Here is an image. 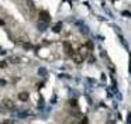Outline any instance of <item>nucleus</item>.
Listing matches in <instances>:
<instances>
[{
	"label": "nucleus",
	"instance_id": "1",
	"mask_svg": "<svg viewBox=\"0 0 131 124\" xmlns=\"http://www.w3.org/2000/svg\"><path fill=\"white\" fill-rule=\"evenodd\" d=\"M3 106H4V109H7V110H14V109H16L14 102L10 100V99H4V100H3Z\"/></svg>",
	"mask_w": 131,
	"mask_h": 124
},
{
	"label": "nucleus",
	"instance_id": "2",
	"mask_svg": "<svg viewBox=\"0 0 131 124\" xmlns=\"http://www.w3.org/2000/svg\"><path fill=\"white\" fill-rule=\"evenodd\" d=\"M64 50H65V52L69 55V57H73V48H72V45L69 44V42H64Z\"/></svg>",
	"mask_w": 131,
	"mask_h": 124
},
{
	"label": "nucleus",
	"instance_id": "3",
	"mask_svg": "<svg viewBox=\"0 0 131 124\" xmlns=\"http://www.w3.org/2000/svg\"><path fill=\"white\" fill-rule=\"evenodd\" d=\"M40 18H41L42 21L45 20L47 23H48L49 20H51V17H49V14H48V13H47V11H40Z\"/></svg>",
	"mask_w": 131,
	"mask_h": 124
},
{
	"label": "nucleus",
	"instance_id": "4",
	"mask_svg": "<svg viewBox=\"0 0 131 124\" xmlns=\"http://www.w3.org/2000/svg\"><path fill=\"white\" fill-rule=\"evenodd\" d=\"M72 58H73V61L76 62V64H80V62H83L85 57H83V55H80V54H75Z\"/></svg>",
	"mask_w": 131,
	"mask_h": 124
},
{
	"label": "nucleus",
	"instance_id": "5",
	"mask_svg": "<svg viewBox=\"0 0 131 124\" xmlns=\"http://www.w3.org/2000/svg\"><path fill=\"white\" fill-rule=\"evenodd\" d=\"M18 99L21 100V102H27V100H28V93H27V92H21V93L18 95Z\"/></svg>",
	"mask_w": 131,
	"mask_h": 124
},
{
	"label": "nucleus",
	"instance_id": "6",
	"mask_svg": "<svg viewBox=\"0 0 131 124\" xmlns=\"http://www.w3.org/2000/svg\"><path fill=\"white\" fill-rule=\"evenodd\" d=\"M47 25H48V23H47V21H42V20H40V23H38V28H40V30L47 28Z\"/></svg>",
	"mask_w": 131,
	"mask_h": 124
},
{
	"label": "nucleus",
	"instance_id": "7",
	"mask_svg": "<svg viewBox=\"0 0 131 124\" xmlns=\"http://www.w3.org/2000/svg\"><path fill=\"white\" fill-rule=\"evenodd\" d=\"M61 28H62V23H58L57 25H54V31H55V33H59Z\"/></svg>",
	"mask_w": 131,
	"mask_h": 124
},
{
	"label": "nucleus",
	"instance_id": "8",
	"mask_svg": "<svg viewBox=\"0 0 131 124\" xmlns=\"http://www.w3.org/2000/svg\"><path fill=\"white\" fill-rule=\"evenodd\" d=\"M8 61H10V62H14V64H17V62H20V58H16V57H10V58H8Z\"/></svg>",
	"mask_w": 131,
	"mask_h": 124
},
{
	"label": "nucleus",
	"instance_id": "9",
	"mask_svg": "<svg viewBox=\"0 0 131 124\" xmlns=\"http://www.w3.org/2000/svg\"><path fill=\"white\" fill-rule=\"evenodd\" d=\"M0 68H1V69L7 68V62H3V61H0Z\"/></svg>",
	"mask_w": 131,
	"mask_h": 124
},
{
	"label": "nucleus",
	"instance_id": "10",
	"mask_svg": "<svg viewBox=\"0 0 131 124\" xmlns=\"http://www.w3.org/2000/svg\"><path fill=\"white\" fill-rule=\"evenodd\" d=\"M69 104H71V106H72V107H76V106H78V103H76V100H71V102H69Z\"/></svg>",
	"mask_w": 131,
	"mask_h": 124
},
{
	"label": "nucleus",
	"instance_id": "11",
	"mask_svg": "<svg viewBox=\"0 0 131 124\" xmlns=\"http://www.w3.org/2000/svg\"><path fill=\"white\" fill-rule=\"evenodd\" d=\"M40 75H47V69H40Z\"/></svg>",
	"mask_w": 131,
	"mask_h": 124
},
{
	"label": "nucleus",
	"instance_id": "12",
	"mask_svg": "<svg viewBox=\"0 0 131 124\" xmlns=\"http://www.w3.org/2000/svg\"><path fill=\"white\" fill-rule=\"evenodd\" d=\"M80 124H87V120H86V118H83L82 121H80Z\"/></svg>",
	"mask_w": 131,
	"mask_h": 124
},
{
	"label": "nucleus",
	"instance_id": "13",
	"mask_svg": "<svg viewBox=\"0 0 131 124\" xmlns=\"http://www.w3.org/2000/svg\"><path fill=\"white\" fill-rule=\"evenodd\" d=\"M4 124H13V123H11L10 120H7V121H4Z\"/></svg>",
	"mask_w": 131,
	"mask_h": 124
},
{
	"label": "nucleus",
	"instance_id": "14",
	"mask_svg": "<svg viewBox=\"0 0 131 124\" xmlns=\"http://www.w3.org/2000/svg\"><path fill=\"white\" fill-rule=\"evenodd\" d=\"M4 23H3V20H0V25H3Z\"/></svg>",
	"mask_w": 131,
	"mask_h": 124
},
{
	"label": "nucleus",
	"instance_id": "15",
	"mask_svg": "<svg viewBox=\"0 0 131 124\" xmlns=\"http://www.w3.org/2000/svg\"><path fill=\"white\" fill-rule=\"evenodd\" d=\"M0 124H4V123H0Z\"/></svg>",
	"mask_w": 131,
	"mask_h": 124
}]
</instances>
